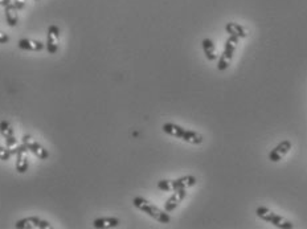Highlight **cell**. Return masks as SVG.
<instances>
[{"label":"cell","instance_id":"1","mask_svg":"<svg viewBox=\"0 0 307 229\" xmlns=\"http://www.w3.org/2000/svg\"><path fill=\"white\" fill-rule=\"evenodd\" d=\"M163 130L167 135L175 136L179 139H183L184 142H188L191 144H202L203 143V135L199 134L198 131H192V130H185L179 125L175 123H164L162 126Z\"/></svg>","mask_w":307,"mask_h":229},{"label":"cell","instance_id":"22","mask_svg":"<svg viewBox=\"0 0 307 229\" xmlns=\"http://www.w3.org/2000/svg\"><path fill=\"white\" fill-rule=\"evenodd\" d=\"M36 1H38V0H36Z\"/></svg>","mask_w":307,"mask_h":229},{"label":"cell","instance_id":"10","mask_svg":"<svg viewBox=\"0 0 307 229\" xmlns=\"http://www.w3.org/2000/svg\"><path fill=\"white\" fill-rule=\"evenodd\" d=\"M185 196H187V191H185V188H180V190H176V191H173V194L170 196L167 201L164 203V211L166 212H172L175 211L183 200L185 199Z\"/></svg>","mask_w":307,"mask_h":229},{"label":"cell","instance_id":"16","mask_svg":"<svg viewBox=\"0 0 307 229\" xmlns=\"http://www.w3.org/2000/svg\"><path fill=\"white\" fill-rule=\"evenodd\" d=\"M19 9L12 4L4 7V15H5V22L9 27H16L19 24V15H17Z\"/></svg>","mask_w":307,"mask_h":229},{"label":"cell","instance_id":"11","mask_svg":"<svg viewBox=\"0 0 307 229\" xmlns=\"http://www.w3.org/2000/svg\"><path fill=\"white\" fill-rule=\"evenodd\" d=\"M291 150V142L290 140H282L281 143H278L275 147H274L272 151L269 153V161L270 162H279L282 158L289 154V151Z\"/></svg>","mask_w":307,"mask_h":229},{"label":"cell","instance_id":"5","mask_svg":"<svg viewBox=\"0 0 307 229\" xmlns=\"http://www.w3.org/2000/svg\"><path fill=\"white\" fill-rule=\"evenodd\" d=\"M237 44H239V38L235 37V36H229V37H228V40L225 41V45H224L223 55L220 57L219 64H217V69H219V70L223 72V70L229 68L232 59H233V55H235L236 52Z\"/></svg>","mask_w":307,"mask_h":229},{"label":"cell","instance_id":"18","mask_svg":"<svg viewBox=\"0 0 307 229\" xmlns=\"http://www.w3.org/2000/svg\"><path fill=\"white\" fill-rule=\"evenodd\" d=\"M12 157V154L9 151L8 149H5V147H1L0 146V161H9Z\"/></svg>","mask_w":307,"mask_h":229},{"label":"cell","instance_id":"6","mask_svg":"<svg viewBox=\"0 0 307 229\" xmlns=\"http://www.w3.org/2000/svg\"><path fill=\"white\" fill-rule=\"evenodd\" d=\"M0 134L4 136L5 144H7V149L11 151V154L16 155L17 150L20 147V144L17 142L16 136H15V131H13L12 125L8 121H1L0 122Z\"/></svg>","mask_w":307,"mask_h":229},{"label":"cell","instance_id":"17","mask_svg":"<svg viewBox=\"0 0 307 229\" xmlns=\"http://www.w3.org/2000/svg\"><path fill=\"white\" fill-rule=\"evenodd\" d=\"M203 51H204V55H205L206 60L208 61H215L217 59V55H216V48L213 41L210 38H204L202 41Z\"/></svg>","mask_w":307,"mask_h":229},{"label":"cell","instance_id":"9","mask_svg":"<svg viewBox=\"0 0 307 229\" xmlns=\"http://www.w3.org/2000/svg\"><path fill=\"white\" fill-rule=\"evenodd\" d=\"M60 34L61 31L57 26H49L48 32H46V51L51 55H55L56 52L59 51V44H60Z\"/></svg>","mask_w":307,"mask_h":229},{"label":"cell","instance_id":"13","mask_svg":"<svg viewBox=\"0 0 307 229\" xmlns=\"http://www.w3.org/2000/svg\"><path fill=\"white\" fill-rule=\"evenodd\" d=\"M17 47L21 51H30V52H40L44 49L45 44L37 40H31V38H21L17 41Z\"/></svg>","mask_w":307,"mask_h":229},{"label":"cell","instance_id":"3","mask_svg":"<svg viewBox=\"0 0 307 229\" xmlns=\"http://www.w3.org/2000/svg\"><path fill=\"white\" fill-rule=\"evenodd\" d=\"M256 215L260 217L261 220L268 221V223L273 224L274 227H277V228H281V229L294 228V224H293V223H290V221L286 220V219H283V217L277 215V213L272 212L269 208L258 207L256 209Z\"/></svg>","mask_w":307,"mask_h":229},{"label":"cell","instance_id":"20","mask_svg":"<svg viewBox=\"0 0 307 229\" xmlns=\"http://www.w3.org/2000/svg\"><path fill=\"white\" fill-rule=\"evenodd\" d=\"M9 41V36L7 33H4V32H1L0 31V44H5V43H8Z\"/></svg>","mask_w":307,"mask_h":229},{"label":"cell","instance_id":"7","mask_svg":"<svg viewBox=\"0 0 307 229\" xmlns=\"http://www.w3.org/2000/svg\"><path fill=\"white\" fill-rule=\"evenodd\" d=\"M17 229H51L52 225L49 221L42 220L37 216H31L17 220L15 224Z\"/></svg>","mask_w":307,"mask_h":229},{"label":"cell","instance_id":"8","mask_svg":"<svg viewBox=\"0 0 307 229\" xmlns=\"http://www.w3.org/2000/svg\"><path fill=\"white\" fill-rule=\"evenodd\" d=\"M23 144L28 149V151H31V153L34 154V157H37L40 161H45V159L49 158L48 150H46L45 147H42L41 144L38 143V142H36V140H34L31 135H28V134L23 136Z\"/></svg>","mask_w":307,"mask_h":229},{"label":"cell","instance_id":"2","mask_svg":"<svg viewBox=\"0 0 307 229\" xmlns=\"http://www.w3.org/2000/svg\"><path fill=\"white\" fill-rule=\"evenodd\" d=\"M133 204H134L135 208H138L139 211H142V212L147 213L148 216L152 217V219H155L156 221H159L160 224H169L170 221H171V217H170L169 212H166V211H162L160 208H158L156 205L151 204L148 200L143 199V197H140V196H136L134 197L133 200Z\"/></svg>","mask_w":307,"mask_h":229},{"label":"cell","instance_id":"12","mask_svg":"<svg viewBox=\"0 0 307 229\" xmlns=\"http://www.w3.org/2000/svg\"><path fill=\"white\" fill-rule=\"evenodd\" d=\"M28 149L24 144H20V147L16 153V171L19 174H26L28 170Z\"/></svg>","mask_w":307,"mask_h":229},{"label":"cell","instance_id":"4","mask_svg":"<svg viewBox=\"0 0 307 229\" xmlns=\"http://www.w3.org/2000/svg\"><path fill=\"white\" fill-rule=\"evenodd\" d=\"M196 184V178L192 175H185L183 178H179L176 180H159L158 182V188L160 191L170 192V191H176L180 188H188Z\"/></svg>","mask_w":307,"mask_h":229},{"label":"cell","instance_id":"15","mask_svg":"<svg viewBox=\"0 0 307 229\" xmlns=\"http://www.w3.org/2000/svg\"><path fill=\"white\" fill-rule=\"evenodd\" d=\"M118 225H119V220L117 217H100L93 221V227L97 229L115 228Z\"/></svg>","mask_w":307,"mask_h":229},{"label":"cell","instance_id":"21","mask_svg":"<svg viewBox=\"0 0 307 229\" xmlns=\"http://www.w3.org/2000/svg\"><path fill=\"white\" fill-rule=\"evenodd\" d=\"M9 4H12V0H0V5H3V7H7Z\"/></svg>","mask_w":307,"mask_h":229},{"label":"cell","instance_id":"14","mask_svg":"<svg viewBox=\"0 0 307 229\" xmlns=\"http://www.w3.org/2000/svg\"><path fill=\"white\" fill-rule=\"evenodd\" d=\"M225 32H227L229 36H235V37L237 38L248 37V32H246V30H245L244 27L233 22L227 23V26H225Z\"/></svg>","mask_w":307,"mask_h":229},{"label":"cell","instance_id":"19","mask_svg":"<svg viewBox=\"0 0 307 229\" xmlns=\"http://www.w3.org/2000/svg\"><path fill=\"white\" fill-rule=\"evenodd\" d=\"M12 3H13V5H15V7L20 11V9H23L24 7H26L27 0H12Z\"/></svg>","mask_w":307,"mask_h":229}]
</instances>
